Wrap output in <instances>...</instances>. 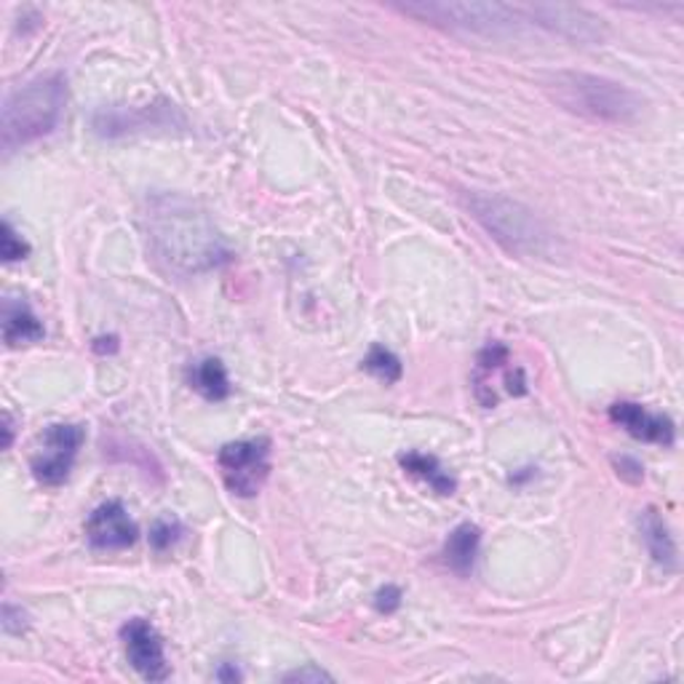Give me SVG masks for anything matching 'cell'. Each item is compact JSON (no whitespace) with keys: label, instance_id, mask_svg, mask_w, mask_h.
Segmentation results:
<instances>
[{"label":"cell","instance_id":"cell-8","mask_svg":"<svg viewBox=\"0 0 684 684\" xmlns=\"http://www.w3.org/2000/svg\"><path fill=\"white\" fill-rule=\"evenodd\" d=\"M126 657L132 669L147 682H166L169 680V661H166L164 639L158 629L145 618H134L121 629Z\"/></svg>","mask_w":684,"mask_h":684},{"label":"cell","instance_id":"cell-22","mask_svg":"<svg viewBox=\"0 0 684 684\" xmlns=\"http://www.w3.org/2000/svg\"><path fill=\"white\" fill-rule=\"evenodd\" d=\"M283 682H332V676L327 674L324 669L313 666V663H308V666L289 671L287 676H283Z\"/></svg>","mask_w":684,"mask_h":684},{"label":"cell","instance_id":"cell-4","mask_svg":"<svg viewBox=\"0 0 684 684\" xmlns=\"http://www.w3.org/2000/svg\"><path fill=\"white\" fill-rule=\"evenodd\" d=\"M466 209L511 255L540 257L551 247L543 222L519 201L498 193H466Z\"/></svg>","mask_w":684,"mask_h":684},{"label":"cell","instance_id":"cell-6","mask_svg":"<svg viewBox=\"0 0 684 684\" xmlns=\"http://www.w3.org/2000/svg\"><path fill=\"white\" fill-rule=\"evenodd\" d=\"M217 463L230 493L238 498H255L270 476V442L268 438L230 442L219 449Z\"/></svg>","mask_w":684,"mask_h":684},{"label":"cell","instance_id":"cell-19","mask_svg":"<svg viewBox=\"0 0 684 684\" xmlns=\"http://www.w3.org/2000/svg\"><path fill=\"white\" fill-rule=\"evenodd\" d=\"M183 532L185 529L177 519H158L156 525L151 527V543L158 553H164V551H169L179 538H183Z\"/></svg>","mask_w":684,"mask_h":684},{"label":"cell","instance_id":"cell-15","mask_svg":"<svg viewBox=\"0 0 684 684\" xmlns=\"http://www.w3.org/2000/svg\"><path fill=\"white\" fill-rule=\"evenodd\" d=\"M398 463H402V468L406 470V474L428 484L436 495H452L457 489L455 476H452L449 470H444V466L436 460L434 455L410 449L398 457Z\"/></svg>","mask_w":684,"mask_h":684},{"label":"cell","instance_id":"cell-12","mask_svg":"<svg viewBox=\"0 0 684 684\" xmlns=\"http://www.w3.org/2000/svg\"><path fill=\"white\" fill-rule=\"evenodd\" d=\"M639 532H642L644 546H647L655 564L663 567V570H676L674 538H671L669 525L655 508H644L642 516H639Z\"/></svg>","mask_w":684,"mask_h":684},{"label":"cell","instance_id":"cell-9","mask_svg":"<svg viewBox=\"0 0 684 684\" xmlns=\"http://www.w3.org/2000/svg\"><path fill=\"white\" fill-rule=\"evenodd\" d=\"M86 538L100 551H121V548L137 543L139 529L134 525L132 516H128L124 502L107 500L89 516Z\"/></svg>","mask_w":684,"mask_h":684},{"label":"cell","instance_id":"cell-23","mask_svg":"<svg viewBox=\"0 0 684 684\" xmlns=\"http://www.w3.org/2000/svg\"><path fill=\"white\" fill-rule=\"evenodd\" d=\"M94 351L96 353H115L118 351V338H113V334H110V338H96L94 340Z\"/></svg>","mask_w":684,"mask_h":684},{"label":"cell","instance_id":"cell-20","mask_svg":"<svg viewBox=\"0 0 684 684\" xmlns=\"http://www.w3.org/2000/svg\"><path fill=\"white\" fill-rule=\"evenodd\" d=\"M404 593L402 589H396V585H385V589L377 591V597H374V607H377L383 615H391V612H396L398 607H402Z\"/></svg>","mask_w":684,"mask_h":684},{"label":"cell","instance_id":"cell-14","mask_svg":"<svg viewBox=\"0 0 684 684\" xmlns=\"http://www.w3.org/2000/svg\"><path fill=\"white\" fill-rule=\"evenodd\" d=\"M479 546H481V529L476 525L455 527L449 532L447 543H444V561L455 576L466 578L474 572V561L479 557Z\"/></svg>","mask_w":684,"mask_h":684},{"label":"cell","instance_id":"cell-5","mask_svg":"<svg viewBox=\"0 0 684 684\" xmlns=\"http://www.w3.org/2000/svg\"><path fill=\"white\" fill-rule=\"evenodd\" d=\"M404 14L438 24L447 30H463L470 35H498L519 24H532L527 6L502 3H404L396 6Z\"/></svg>","mask_w":684,"mask_h":684},{"label":"cell","instance_id":"cell-21","mask_svg":"<svg viewBox=\"0 0 684 684\" xmlns=\"http://www.w3.org/2000/svg\"><path fill=\"white\" fill-rule=\"evenodd\" d=\"M612 466L618 468V476H621V479H625V481H642L644 479V468H642V463H636L634 457H625V455H621V457H612Z\"/></svg>","mask_w":684,"mask_h":684},{"label":"cell","instance_id":"cell-18","mask_svg":"<svg viewBox=\"0 0 684 684\" xmlns=\"http://www.w3.org/2000/svg\"><path fill=\"white\" fill-rule=\"evenodd\" d=\"M0 255H3L6 262L28 260V257H30V243L17 234L14 225H11L9 219L3 222V236H0Z\"/></svg>","mask_w":684,"mask_h":684},{"label":"cell","instance_id":"cell-7","mask_svg":"<svg viewBox=\"0 0 684 684\" xmlns=\"http://www.w3.org/2000/svg\"><path fill=\"white\" fill-rule=\"evenodd\" d=\"M83 442H86V431H83L81 425L73 423L49 425V428L43 431L35 455H32L30 460L32 476H35L43 487H60V484L68 481Z\"/></svg>","mask_w":684,"mask_h":684},{"label":"cell","instance_id":"cell-10","mask_svg":"<svg viewBox=\"0 0 684 684\" xmlns=\"http://www.w3.org/2000/svg\"><path fill=\"white\" fill-rule=\"evenodd\" d=\"M493 374H502V383H506V391L511 393V396H525L527 393L525 372H521L519 366L511 370V364H508V348L502 345V342H489L479 353V359H476L474 388L476 398H479L484 406L498 404L493 391Z\"/></svg>","mask_w":684,"mask_h":684},{"label":"cell","instance_id":"cell-17","mask_svg":"<svg viewBox=\"0 0 684 684\" xmlns=\"http://www.w3.org/2000/svg\"><path fill=\"white\" fill-rule=\"evenodd\" d=\"M361 370H366L370 374H374L377 380H383L385 385L398 383L404 374L402 361H398L396 353H391L388 348L383 345H374L370 353H366V359L361 361Z\"/></svg>","mask_w":684,"mask_h":684},{"label":"cell","instance_id":"cell-11","mask_svg":"<svg viewBox=\"0 0 684 684\" xmlns=\"http://www.w3.org/2000/svg\"><path fill=\"white\" fill-rule=\"evenodd\" d=\"M610 421L621 425L625 434H631L639 442L657 444V447H671L676 442V425L671 417L657 415V412L644 410L634 402H615L610 406Z\"/></svg>","mask_w":684,"mask_h":684},{"label":"cell","instance_id":"cell-3","mask_svg":"<svg viewBox=\"0 0 684 684\" xmlns=\"http://www.w3.org/2000/svg\"><path fill=\"white\" fill-rule=\"evenodd\" d=\"M68 102V79L62 73L43 75L14 89L3 102L0 113V145L6 153L46 137L62 118Z\"/></svg>","mask_w":684,"mask_h":684},{"label":"cell","instance_id":"cell-24","mask_svg":"<svg viewBox=\"0 0 684 684\" xmlns=\"http://www.w3.org/2000/svg\"><path fill=\"white\" fill-rule=\"evenodd\" d=\"M3 434H6L3 447L11 449V442H14V421H11L9 412H6V415H3Z\"/></svg>","mask_w":684,"mask_h":684},{"label":"cell","instance_id":"cell-13","mask_svg":"<svg viewBox=\"0 0 684 684\" xmlns=\"http://www.w3.org/2000/svg\"><path fill=\"white\" fill-rule=\"evenodd\" d=\"M46 329H43L41 319L24 305L22 300H6L3 302V340L9 348L32 345L41 342Z\"/></svg>","mask_w":684,"mask_h":684},{"label":"cell","instance_id":"cell-16","mask_svg":"<svg viewBox=\"0 0 684 684\" xmlns=\"http://www.w3.org/2000/svg\"><path fill=\"white\" fill-rule=\"evenodd\" d=\"M190 385L209 402H222L230 396V377L225 364L215 356L196 361L190 366Z\"/></svg>","mask_w":684,"mask_h":684},{"label":"cell","instance_id":"cell-2","mask_svg":"<svg viewBox=\"0 0 684 684\" xmlns=\"http://www.w3.org/2000/svg\"><path fill=\"white\" fill-rule=\"evenodd\" d=\"M543 89L564 110L583 115V118L602 121V124H636L639 115L644 113L642 96L623 83L604 79V75L561 70V73L546 75Z\"/></svg>","mask_w":684,"mask_h":684},{"label":"cell","instance_id":"cell-1","mask_svg":"<svg viewBox=\"0 0 684 684\" xmlns=\"http://www.w3.org/2000/svg\"><path fill=\"white\" fill-rule=\"evenodd\" d=\"M147 243L166 270L196 276L228 260V247L209 215L185 196H156L145 215Z\"/></svg>","mask_w":684,"mask_h":684}]
</instances>
